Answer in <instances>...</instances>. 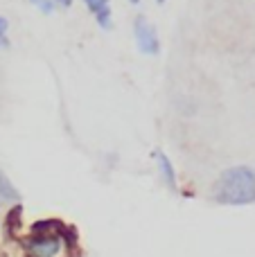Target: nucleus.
I'll return each instance as SVG.
<instances>
[{"mask_svg": "<svg viewBox=\"0 0 255 257\" xmlns=\"http://www.w3.org/2000/svg\"><path fill=\"white\" fill-rule=\"evenodd\" d=\"M156 163H158V169H161L163 181L167 183V187H172V190H174V187H176V174H174V167H172L170 158H167L163 151H156Z\"/></svg>", "mask_w": 255, "mask_h": 257, "instance_id": "obj_4", "label": "nucleus"}, {"mask_svg": "<svg viewBox=\"0 0 255 257\" xmlns=\"http://www.w3.org/2000/svg\"><path fill=\"white\" fill-rule=\"evenodd\" d=\"M27 250L30 257H54L61 248V237L57 235H39L27 239Z\"/></svg>", "mask_w": 255, "mask_h": 257, "instance_id": "obj_3", "label": "nucleus"}, {"mask_svg": "<svg viewBox=\"0 0 255 257\" xmlns=\"http://www.w3.org/2000/svg\"><path fill=\"white\" fill-rule=\"evenodd\" d=\"M134 34H136V43H138L140 52L158 54L161 41H158V34H156V30H154V25L145 16H138L134 21Z\"/></svg>", "mask_w": 255, "mask_h": 257, "instance_id": "obj_2", "label": "nucleus"}, {"mask_svg": "<svg viewBox=\"0 0 255 257\" xmlns=\"http://www.w3.org/2000/svg\"><path fill=\"white\" fill-rule=\"evenodd\" d=\"M156 3H158V5H163V3H165V0H156Z\"/></svg>", "mask_w": 255, "mask_h": 257, "instance_id": "obj_12", "label": "nucleus"}, {"mask_svg": "<svg viewBox=\"0 0 255 257\" xmlns=\"http://www.w3.org/2000/svg\"><path fill=\"white\" fill-rule=\"evenodd\" d=\"M129 3H131V5H138V3H140V0H129Z\"/></svg>", "mask_w": 255, "mask_h": 257, "instance_id": "obj_11", "label": "nucleus"}, {"mask_svg": "<svg viewBox=\"0 0 255 257\" xmlns=\"http://www.w3.org/2000/svg\"><path fill=\"white\" fill-rule=\"evenodd\" d=\"M18 219H21V205L12 208V210H9V214H7V230H9V235H12V232L16 230Z\"/></svg>", "mask_w": 255, "mask_h": 257, "instance_id": "obj_6", "label": "nucleus"}, {"mask_svg": "<svg viewBox=\"0 0 255 257\" xmlns=\"http://www.w3.org/2000/svg\"><path fill=\"white\" fill-rule=\"evenodd\" d=\"M72 5V0H54V7H61V9H68Z\"/></svg>", "mask_w": 255, "mask_h": 257, "instance_id": "obj_10", "label": "nucleus"}, {"mask_svg": "<svg viewBox=\"0 0 255 257\" xmlns=\"http://www.w3.org/2000/svg\"><path fill=\"white\" fill-rule=\"evenodd\" d=\"M0 43L9 45V41H7V21H5V18H0Z\"/></svg>", "mask_w": 255, "mask_h": 257, "instance_id": "obj_9", "label": "nucleus"}, {"mask_svg": "<svg viewBox=\"0 0 255 257\" xmlns=\"http://www.w3.org/2000/svg\"><path fill=\"white\" fill-rule=\"evenodd\" d=\"M86 7L93 12V16H97L99 12H104V9L108 7V0H84Z\"/></svg>", "mask_w": 255, "mask_h": 257, "instance_id": "obj_7", "label": "nucleus"}, {"mask_svg": "<svg viewBox=\"0 0 255 257\" xmlns=\"http://www.w3.org/2000/svg\"><path fill=\"white\" fill-rule=\"evenodd\" d=\"M212 199L221 205L255 203V172L246 165L226 169L212 187Z\"/></svg>", "mask_w": 255, "mask_h": 257, "instance_id": "obj_1", "label": "nucleus"}, {"mask_svg": "<svg viewBox=\"0 0 255 257\" xmlns=\"http://www.w3.org/2000/svg\"><path fill=\"white\" fill-rule=\"evenodd\" d=\"M0 201H9V203H14V201H18V192L16 187L12 185V181L7 178V174L0 169Z\"/></svg>", "mask_w": 255, "mask_h": 257, "instance_id": "obj_5", "label": "nucleus"}, {"mask_svg": "<svg viewBox=\"0 0 255 257\" xmlns=\"http://www.w3.org/2000/svg\"><path fill=\"white\" fill-rule=\"evenodd\" d=\"M30 3L36 5L43 14H52V9H54V0H30Z\"/></svg>", "mask_w": 255, "mask_h": 257, "instance_id": "obj_8", "label": "nucleus"}]
</instances>
